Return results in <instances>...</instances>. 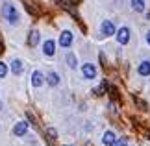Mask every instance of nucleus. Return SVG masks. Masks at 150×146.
<instances>
[{
	"label": "nucleus",
	"instance_id": "obj_20",
	"mask_svg": "<svg viewBox=\"0 0 150 146\" xmlns=\"http://www.w3.org/2000/svg\"><path fill=\"white\" fill-rule=\"evenodd\" d=\"M109 95H111L113 100H117V98H119V91H117V87H109Z\"/></svg>",
	"mask_w": 150,
	"mask_h": 146
},
{
	"label": "nucleus",
	"instance_id": "obj_2",
	"mask_svg": "<svg viewBox=\"0 0 150 146\" xmlns=\"http://www.w3.org/2000/svg\"><path fill=\"white\" fill-rule=\"evenodd\" d=\"M82 74H83L85 80H93V78H96V67L93 63H85L82 67Z\"/></svg>",
	"mask_w": 150,
	"mask_h": 146
},
{
	"label": "nucleus",
	"instance_id": "obj_1",
	"mask_svg": "<svg viewBox=\"0 0 150 146\" xmlns=\"http://www.w3.org/2000/svg\"><path fill=\"white\" fill-rule=\"evenodd\" d=\"M2 17L9 22V24H17V22H19V11H17V8L13 4H9V2H6L2 6Z\"/></svg>",
	"mask_w": 150,
	"mask_h": 146
},
{
	"label": "nucleus",
	"instance_id": "obj_6",
	"mask_svg": "<svg viewBox=\"0 0 150 146\" xmlns=\"http://www.w3.org/2000/svg\"><path fill=\"white\" fill-rule=\"evenodd\" d=\"M43 83H45L43 72H41V71H33V72H32V85H33V87H41Z\"/></svg>",
	"mask_w": 150,
	"mask_h": 146
},
{
	"label": "nucleus",
	"instance_id": "obj_16",
	"mask_svg": "<svg viewBox=\"0 0 150 146\" xmlns=\"http://www.w3.org/2000/svg\"><path fill=\"white\" fill-rule=\"evenodd\" d=\"M67 65L71 68H76L78 61H76V56H74V54H67Z\"/></svg>",
	"mask_w": 150,
	"mask_h": 146
},
{
	"label": "nucleus",
	"instance_id": "obj_13",
	"mask_svg": "<svg viewBox=\"0 0 150 146\" xmlns=\"http://www.w3.org/2000/svg\"><path fill=\"white\" fill-rule=\"evenodd\" d=\"M132 9L137 11V13H143L145 11V0H132Z\"/></svg>",
	"mask_w": 150,
	"mask_h": 146
},
{
	"label": "nucleus",
	"instance_id": "obj_26",
	"mask_svg": "<svg viewBox=\"0 0 150 146\" xmlns=\"http://www.w3.org/2000/svg\"><path fill=\"white\" fill-rule=\"evenodd\" d=\"M0 109H2V104H0Z\"/></svg>",
	"mask_w": 150,
	"mask_h": 146
},
{
	"label": "nucleus",
	"instance_id": "obj_21",
	"mask_svg": "<svg viewBox=\"0 0 150 146\" xmlns=\"http://www.w3.org/2000/svg\"><path fill=\"white\" fill-rule=\"evenodd\" d=\"M113 146H128V141H126V139L122 137V139H119V141H117V142H115Z\"/></svg>",
	"mask_w": 150,
	"mask_h": 146
},
{
	"label": "nucleus",
	"instance_id": "obj_18",
	"mask_svg": "<svg viewBox=\"0 0 150 146\" xmlns=\"http://www.w3.org/2000/svg\"><path fill=\"white\" fill-rule=\"evenodd\" d=\"M134 102H135V104H137V106H139L141 109H146V102H145V100H141L139 96H134Z\"/></svg>",
	"mask_w": 150,
	"mask_h": 146
},
{
	"label": "nucleus",
	"instance_id": "obj_25",
	"mask_svg": "<svg viewBox=\"0 0 150 146\" xmlns=\"http://www.w3.org/2000/svg\"><path fill=\"white\" fill-rule=\"evenodd\" d=\"M146 135H148V139H150V133H146Z\"/></svg>",
	"mask_w": 150,
	"mask_h": 146
},
{
	"label": "nucleus",
	"instance_id": "obj_15",
	"mask_svg": "<svg viewBox=\"0 0 150 146\" xmlns=\"http://www.w3.org/2000/svg\"><path fill=\"white\" fill-rule=\"evenodd\" d=\"M24 8H26V11H28L30 15H33V17H37V15H39V9H37L32 2H24Z\"/></svg>",
	"mask_w": 150,
	"mask_h": 146
},
{
	"label": "nucleus",
	"instance_id": "obj_5",
	"mask_svg": "<svg viewBox=\"0 0 150 146\" xmlns=\"http://www.w3.org/2000/svg\"><path fill=\"white\" fill-rule=\"evenodd\" d=\"M59 44L63 46V48H69V46L72 44V32H61V35H59Z\"/></svg>",
	"mask_w": 150,
	"mask_h": 146
},
{
	"label": "nucleus",
	"instance_id": "obj_11",
	"mask_svg": "<svg viewBox=\"0 0 150 146\" xmlns=\"http://www.w3.org/2000/svg\"><path fill=\"white\" fill-rule=\"evenodd\" d=\"M39 39H41V33H39L37 30H32L30 35H28V44H30V46H37Z\"/></svg>",
	"mask_w": 150,
	"mask_h": 146
},
{
	"label": "nucleus",
	"instance_id": "obj_22",
	"mask_svg": "<svg viewBox=\"0 0 150 146\" xmlns=\"http://www.w3.org/2000/svg\"><path fill=\"white\" fill-rule=\"evenodd\" d=\"M48 135H50V139H56V135H57V133H56V130H52V128H48Z\"/></svg>",
	"mask_w": 150,
	"mask_h": 146
},
{
	"label": "nucleus",
	"instance_id": "obj_3",
	"mask_svg": "<svg viewBox=\"0 0 150 146\" xmlns=\"http://www.w3.org/2000/svg\"><path fill=\"white\" fill-rule=\"evenodd\" d=\"M100 32H102V35H106V37L113 35V33H117V30H115V24H113L111 20H104L102 26H100Z\"/></svg>",
	"mask_w": 150,
	"mask_h": 146
},
{
	"label": "nucleus",
	"instance_id": "obj_17",
	"mask_svg": "<svg viewBox=\"0 0 150 146\" xmlns=\"http://www.w3.org/2000/svg\"><path fill=\"white\" fill-rule=\"evenodd\" d=\"M106 89H108V85H106V81H104V83H102V85H98V87H96V89H95L93 92H95L96 96H102V95H104V91H106Z\"/></svg>",
	"mask_w": 150,
	"mask_h": 146
},
{
	"label": "nucleus",
	"instance_id": "obj_14",
	"mask_svg": "<svg viewBox=\"0 0 150 146\" xmlns=\"http://www.w3.org/2000/svg\"><path fill=\"white\" fill-rule=\"evenodd\" d=\"M47 81H48L50 87H56L57 83H59V76H57V72H50V74L47 76Z\"/></svg>",
	"mask_w": 150,
	"mask_h": 146
},
{
	"label": "nucleus",
	"instance_id": "obj_7",
	"mask_svg": "<svg viewBox=\"0 0 150 146\" xmlns=\"http://www.w3.org/2000/svg\"><path fill=\"white\" fill-rule=\"evenodd\" d=\"M26 131H28V122H24V120L17 122V124H15V128H13V133H15L17 137H22Z\"/></svg>",
	"mask_w": 150,
	"mask_h": 146
},
{
	"label": "nucleus",
	"instance_id": "obj_24",
	"mask_svg": "<svg viewBox=\"0 0 150 146\" xmlns=\"http://www.w3.org/2000/svg\"><path fill=\"white\" fill-rule=\"evenodd\" d=\"M80 2V0H71V4H78Z\"/></svg>",
	"mask_w": 150,
	"mask_h": 146
},
{
	"label": "nucleus",
	"instance_id": "obj_19",
	"mask_svg": "<svg viewBox=\"0 0 150 146\" xmlns=\"http://www.w3.org/2000/svg\"><path fill=\"white\" fill-rule=\"evenodd\" d=\"M6 74H8V65H6V63H2V61H0V78H4Z\"/></svg>",
	"mask_w": 150,
	"mask_h": 146
},
{
	"label": "nucleus",
	"instance_id": "obj_4",
	"mask_svg": "<svg viewBox=\"0 0 150 146\" xmlns=\"http://www.w3.org/2000/svg\"><path fill=\"white\" fill-rule=\"evenodd\" d=\"M117 41H119V44H126L130 41V28H126L122 26L120 30H117Z\"/></svg>",
	"mask_w": 150,
	"mask_h": 146
},
{
	"label": "nucleus",
	"instance_id": "obj_9",
	"mask_svg": "<svg viewBox=\"0 0 150 146\" xmlns=\"http://www.w3.org/2000/svg\"><path fill=\"white\" fill-rule=\"evenodd\" d=\"M11 65V72H13L15 76H19V74H22V71H24V63H22L21 59H13L9 63Z\"/></svg>",
	"mask_w": 150,
	"mask_h": 146
},
{
	"label": "nucleus",
	"instance_id": "obj_27",
	"mask_svg": "<svg viewBox=\"0 0 150 146\" xmlns=\"http://www.w3.org/2000/svg\"><path fill=\"white\" fill-rule=\"evenodd\" d=\"M67 146H69V144H67Z\"/></svg>",
	"mask_w": 150,
	"mask_h": 146
},
{
	"label": "nucleus",
	"instance_id": "obj_12",
	"mask_svg": "<svg viewBox=\"0 0 150 146\" xmlns=\"http://www.w3.org/2000/svg\"><path fill=\"white\" fill-rule=\"evenodd\" d=\"M137 72L141 76H150V61H143L139 67H137Z\"/></svg>",
	"mask_w": 150,
	"mask_h": 146
},
{
	"label": "nucleus",
	"instance_id": "obj_8",
	"mask_svg": "<svg viewBox=\"0 0 150 146\" xmlns=\"http://www.w3.org/2000/svg\"><path fill=\"white\" fill-rule=\"evenodd\" d=\"M54 52H56V43L52 39H48V41H45V44H43V54L45 56H54Z\"/></svg>",
	"mask_w": 150,
	"mask_h": 146
},
{
	"label": "nucleus",
	"instance_id": "obj_23",
	"mask_svg": "<svg viewBox=\"0 0 150 146\" xmlns=\"http://www.w3.org/2000/svg\"><path fill=\"white\" fill-rule=\"evenodd\" d=\"M146 43H148V44H150V30H148V32H146Z\"/></svg>",
	"mask_w": 150,
	"mask_h": 146
},
{
	"label": "nucleus",
	"instance_id": "obj_10",
	"mask_svg": "<svg viewBox=\"0 0 150 146\" xmlns=\"http://www.w3.org/2000/svg\"><path fill=\"white\" fill-rule=\"evenodd\" d=\"M102 142H104V146H113L115 142H117V137H115L113 131H106L104 137H102Z\"/></svg>",
	"mask_w": 150,
	"mask_h": 146
}]
</instances>
